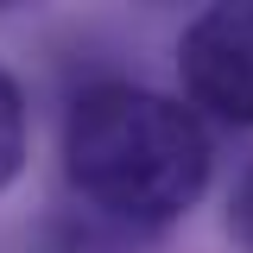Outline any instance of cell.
<instances>
[{
  "label": "cell",
  "instance_id": "6da1fadb",
  "mask_svg": "<svg viewBox=\"0 0 253 253\" xmlns=\"http://www.w3.org/2000/svg\"><path fill=\"white\" fill-rule=\"evenodd\" d=\"M63 171L95 209L165 228L209 184V133L171 95L95 83L63 121Z\"/></svg>",
  "mask_w": 253,
  "mask_h": 253
},
{
  "label": "cell",
  "instance_id": "7a4b0ae2",
  "mask_svg": "<svg viewBox=\"0 0 253 253\" xmlns=\"http://www.w3.org/2000/svg\"><path fill=\"white\" fill-rule=\"evenodd\" d=\"M184 95L228 126H253V6H209L177 44Z\"/></svg>",
  "mask_w": 253,
  "mask_h": 253
},
{
  "label": "cell",
  "instance_id": "3957f363",
  "mask_svg": "<svg viewBox=\"0 0 253 253\" xmlns=\"http://www.w3.org/2000/svg\"><path fill=\"white\" fill-rule=\"evenodd\" d=\"M19 165H26V101L13 89V76L0 70V190L19 177Z\"/></svg>",
  "mask_w": 253,
  "mask_h": 253
},
{
  "label": "cell",
  "instance_id": "277c9868",
  "mask_svg": "<svg viewBox=\"0 0 253 253\" xmlns=\"http://www.w3.org/2000/svg\"><path fill=\"white\" fill-rule=\"evenodd\" d=\"M228 234L241 241V253H253V165L241 171V184L228 196Z\"/></svg>",
  "mask_w": 253,
  "mask_h": 253
}]
</instances>
